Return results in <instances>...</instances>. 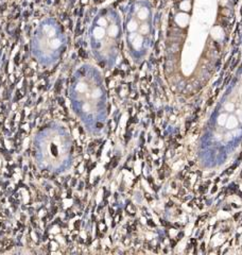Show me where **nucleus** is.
<instances>
[{
  "instance_id": "0eeeda50",
  "label": "nucleus",
  "mask_w": 242,
  "mask_h": 255,
  "mask_svg": "<svg viewBox=\"0 0 242 255\" xmlns=\"http://www.w3.org/2000/svg\"><path fill=\"white\" fill-rule=\"evenodd\" d=\"M128 29L130 31H134V30H136L137 29V24L135 21H130L128 22Z\"/></svg>"
},
{
  "instance_id": "412c9836",
  "label": "nucleus",
  "mask_w": 242,
  "mask_h": 255,
  "mask_svg": "<svg viewBox=\"0 0 242 255\" xmlns=\"http://www.w3.org/2000/svg\"><path fill=\"white\" fill-rule=\"evenodd\" d=\"M241 157H242V153H241Z\"/></svg>"
},
{
  "instance_id": "a211bd4d",
  "label": "nucleus",
  "mask_w": 242,
  "mask_h": 255,
  "mask_svg": "<svg viewBox=\"0 0 242 255\" xmlns=\"http://www.w3.org/2000/svg\"><path fill=\"white\" fill-rule=\"evenodd\" d=\"M84 109H86V111H88V109H89V106H88V105H84Z\"/></svg>"
},
{
  "instance_id": "ddd939ff",
  "label": "nucleus",
  "mask_w": 242,
  "mask_h": 255,
  "mask_svg": "<svg viewBox=\"0 0 242 255\" xmlns=\"http://www.w3.org/2000/svg\"><path fill=\"white\" fill-rule=\"evenodd\" d=\"M217 189H218V187H217V185H215V186H214V188L211 189V194H215V192L217 191Z\"/></svg>"
},
{
  "instance_id": "dca6fc26",
  "label": "nucleus",
  "mask_w": 242,
  "mask_h": 255,
  "mask_svg": "<svg viewBox=\"0 0 242 255\" xmlns=\"http://www.w3.org/2000/svg\"><path fill=\"white\" fill-rule=\"evenodd\" d=\"M191 243L194 246V248H195V246H197V240H195V239H191Z\"/></svg>"
},
{
  "instance_id": "20e7f679",
  "label": "nucleus",
  "mask_w": 242,
  "mask_h": 255,
  "mask_svg": "<svg viewBox=\"0 0 242 255\" xmlns=\"http://www.w3.org/2000/svg\"><path fill=\"white\" fill-rule=\"evenodd\" d=\"M148 14H149L148 10L145 9V8L141 9V10L138 12V16H139V18H140V19H146V16H148Z\"/></svg>"
},
{
  "instance_id": "f3484780",
  "label": "nucleus",
  "mask_w": 242,
  "mask_h": 255,
  "mask_svg": "<svg viewBox=\"0 0 242 255\" xmlns=\"http://www.w3.org/2000/svg\"><path fill=\"white\" fill-rule=\"evenodd\" d=\"M201 249H202V250H205V243H204V242L201 245Z\"/></svg>"
},
{
  "instance_id": "f257e3e1",
  "label": "nucleus",
  "mask_w": 242,
  "mask_h": 255,
  "mask_svg": "<svg viewBox=\"0 0 242 255\" xmlns=\"http://www.w3.org/2000/svg\"><path fill=\"white\" fill-rule=\"evenodd\" d=\"M188 21V16L186 14H179L176 17V22L179 24V26H184L186 24Z\"/></svg>"
},
{
  "instance_id": "9d476101",
  "label": "nucleus",
  "mask_w": 242,
  "mask_h": 255,
  "mask_svg": "<svg viewBox=\"0 0 242 255\" xmlns=\"http://www.w3.org/2000/svg\"><path fill=\"white\" fill-rule=\"evenodd\" d=\"M101 96V91L100 89H96V91H94V94H92V97L94 98H98Z\"/></svg>"
},
{
  "instance_id": "f8f14e48",
  "label": "nucleus",
  "mask_w": 242,
  "mask_h": 255,
  "mask_svg": "<svg viewBox=\"0 0 242 255\" xmlns=\"http://www.w3.org/2000/svg\"><path fill=\"white\" fill-rule=\"evenodd\" d=\"M234 168H235V166L230 167V168L227 170V172H226V173H227V174H230V173H232V172H233V169H234Z\"/></svg>"
},
{
  "instance_id": "39448f33",
  "label": "nucleus",
  "mask_w": 242,
  "mask_h": 255,
  "mask_svg": "<svg viewBox=\"0 0 242 255\" xmlns=\"http://www.w3.org/2000/svg\"><path fill=\"white\" fill-rule=\"evenodd\" d=\"M117 32H118V28L116 26H112L108 29V33H110V36H115L117 34Z\"/></svg>"
},
{
  "instance_id": "6e6552de",
  "label": "nucleus",
  "mask_w": 242,
  "mask_h": 255,
  "mask_svg": "<svg viewBox=\"0 0 242 255\" xmlns=\"http://www.w3.org/2000/svg\"><path fill=\"white\" fill-rule=\"evenodd\" d=\"M61 46V42L59 41V39H53L52 42H51V47L52 48H59V47Z\"/></svg>"
},
{
  "instance_id": "aec40b11",
  "label": "nucleus",
  "mask_w": 242,
  "mask_h": 255,
  "mask_svg": "<svg viewBox=\"0 0 242 255\" xmlns=\"http://www.w3.org/2000/svg\"><path fill=\"white\" fill-rule=\"evenodd\" d=\"M241 176H242V172H241Z\"/></svg>"
},
{
  "instance_id": "1a4fd4ad",
  "label": "nucleus",
  "mask_w": 242,
  "mask_h": 255,
  "mask_svg": "<svg viewBox=\"0 0 242 255\" xmlns=\"http://www.w3.org/2000/svg\"><path fill=\"white\" fill-rule=\"evenodd\" d=\"M140 45H141V37L138 36V37H136V39L134 41V46L136 47V48H139Z\"/></svg>"
},
{
  "instance_id": "423d86ee",
  "label": "nucleus",
  "mask_w": 242,
  "mask_h": 255,
  "mask_svg": "<svg viewBox=\"0 0 242 255\" xmlns=\"http://www.w3.org/2000/svg\"><path fill=\"white\" fill-rule=\"evenodd\" d=\"M86 89H87V86H86V84L79 83V84L77 85V91H80V93H83V91H85Z\"/></svg>"
},
{
  "instance_id": "2eb2a0df",
  "label": "nucleus",
  "mask_w": 242,
  "mask_h": 255,
  "mask_svg": "<svg viewBox=\"0 0 242 255\" xmlns=\"http://www.w3.org/2000/svg\"><path fill=\"white\" fill-rule=\"evenodd\" d=\"M148 30H149V29H148V27H146V26H143V32H148Z\"/></svg>"
},
{
  "instance_id": "9b49d317",
  "label": "nucleus",
  "mask_w": 242,
  "mask_h": 255,
  "mask_svg": "<svg viewBox=\"0 0 242 255\" xmlns=\"http://www.w3.org/2000/svg\"><path fill=\"white\" fill-rule=\"evenodd\" d=\"M98 22H99L100 26H106V20L104 18H100Z\"/></svg>"
},
{
  "instance_id": "f03ea898",
  "label": "nucleus",
  "mask_w": 242,
  "mask_h": 255,
  "mask_svg": "<svg viewBox=\"0 0 242 255\" xmlns=\"http://www.w3.org/2000/svg\"><path fill=\"white\" fill-rule=\"evenodd\" d=\"M94 35L96 39H102L104 35V30L101 28V27H98L94 30Z\"/></svg>"
},
{
  "instance_id": "7ed1b4c3",
  "label": "nucleus",
  "mask_w": 242,
  "mask_h": 255,
  "mask_svg": "<svg viewBox=\"0 0 242 255\" xmlns=\"http://www.w3.org/2000/svg\"><path fill=\"white\" fill-rule=\"evenodd\" d=\"M181 9L184 11H189L191 9V2L189 0H184L181 3Z\"/></svg>"
},
{
  "instance_id": "4468645a",
  "label": "nucleus",
  "mask_w": 242,
  "mask_h": 255,
  "mask_svg": "<svg viewBox=\"0 0 242 255\" xmlns=\"http://www.w3.org/2000/svg\"><path fill=\"white\" fill-rule=\"evenodd\" d=\"M240 215H241L240 212H237V214H236V215H235V216H234V219H235V220H237V219H238L239 217H240Z\"/></svg>"
},
{
  "instance_id": "6ab92c4d",
  "label": "nucleus",
  "mask_w": 242,
  "mask_h": 255,
  "mask_svg": "<svg viewBox=\"0 0 242 255\" xmlns=\"http://www.w3.org/2000/svg\"><path fill=\"white\" fill-rule=\"evenodd\" d=\"M204 236V232H202L201 234H200V236H199V238H202V237Z\"/></svg>"
}]
</instances>
